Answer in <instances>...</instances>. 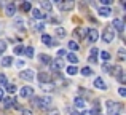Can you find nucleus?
<instances>
[{"label":"nucleus","instance_id":"nucleus-27","mask_svg":"<svg viewBox=\"0 0 126 115\" xmlns=\"http://www.w3.org/2000/svg\"><path fill=\"white\" fill-rule=\"evenodd\" d=\"M16 90H18V88H16V85H15V83H6V91H8L10 94H15V93H16Z\"/></svg>","mask_w":126,"mask_h":115},{"label":"nucleus","instance_id":"nucleus-38","mask_svg":"<svg viewBox=\"0 0 126 115\" xmlns=\"http://www.w3.org/2000/svg\"><path fill=\"white\" fill-rule=\"evenodd\" d=\"M42 88L45 91H49V90H53L54 88V85H51V83H45V85H42Z\"/></svg>","mask_w":126,"mask_h":115},{"label":"nucleus","instance_id":"nucleus-48","mask_svg":"<svg viewBox=\"0 0 126 115\" xmlns=\"http://www.w3.org/2000/svg\"><path fill=\"white\" fill-rule=\"evenodd\" d=\"M48 115H61V114H59V110H53V112H49Z\"/></svg>","mask_w":126,"mask_h":115},{"label":"nucleus","instance_id":"nucleus-4","mask_svg":"<svg viewBox=\"0 0 126 115\" xmlns=\"http://www.w3.org/2000/svg\"><path fill=\"white\" fill-rule=\"evenodd\" d=\"M102 40L105 42V43H112V42L115 40V31L112 27H105L104 32H102Z\"/></svg>","mask_w":126,"mask_h":115},{"label":"nucleus","instance_id":"nucleus-19","mask_svg":"<svg viewBox=\"0 0 126 115\" xmlns=\"http://www.w3.org/2000/svg\"><path fill=\"white\" fill-rule=\"evenodd\" d=\"M13 62H15V59H13L11 56H3L2 61H0V64H2L3 67H11Z\"/></svg>","mask_w":126,"mask_h":115},{"label":"nucleus","instance_id":"nucleus-13","mask_svg":"<svg viewBox=\"0 0 126 115\" xmlns=\"http://www.w3.org/2000/svg\"><path fill=\"white\" fill-rule=\"evenodd\" d=\"M94 88H97V90H102V91H105L107 90V83L104 82V78H101V77H97V78H94Z\"/></svg>","mask_w":126,"mask_h":115},{"label":"nucleus","instance_id":"nucleus-36","mask_svg":"<svg viewBox=\"0 0 126 115\" xmlns=\"http://www.w3.org/2000/svg\"><path fill=\"white\" fill-rule=\"evenodd\" d=\"M3 51H6V42L0 40V54H3Z\"/></svg>","mask_w":126,"mask_h":115},{"label":"nucleus","instance_id":"nucleus-42","mask_svg":"<svg viewBox=\"0 0 126 115\" xmlns=\"http://www.w3.org/2000/svg\"><path fill=\"white\" fill-rule=\"evenodd\" d=\"M58 56H59V58H64V56H67V51H65V50H62V48H61V50L58 51Z\"/></svg>","mask_w":126,"mask_h":115},{"label":"nucleus","instance_id":"nucleus-11","mask_svg":"<svg viewBox=\"0 0 126 115\" xmlns=\"http://www.w3.org/2000/svg\"><path fill=\"white\" fill-rule=\"evenodd\" d=\"M16 10H18L16 3H6V5H5V15L6 16H15Z\"/></svg>","mask_w":126,"mask_h":115},{"label":"nucleus","instance_id":"nucleus-9","mask_svg":"<svg viewBox=\"0 0 126 115\" xmlns=\"http://www.w3.org/2000/svg\"><path fill=\"white\" fill-rule=\"evenodd\" d=\"M42 43L46 45V47H56V45H58V42H56L54 38L51 37V35L43 34V35H42Z\"/></svg>","mask_w":126,"mask_h":115},{"label":"nucleus","instance_id":"nucleus-30","mask_svg":"<svg viewBox=\"0 0 126 115\" xmlns=\"http://www.w3.org/2000/svg\"><path fill=\"white\" fill-rule=\"evenodd\" d=\"M99 56H101V59H104L105 62H107L109 59L112 58V56H110V53H109V51H99Z\"/></svg>","mask_w":126,"mask_h":115},{"label":"nucleus","instance_id":"nucleus-20","mask_svg":"<svg viewBox=\"0 0 126 115\" xmlns=\"http://www.w3.org/2000/svg\"><path fill=\"white\" fill-rule=\"evenodd\" d=\"M37 58H38V61H40L42 64H45V66H49V64H51V61H53V59L49 58L48 54H43V53H42V54H38Z\"/></svg>","mask_w":126,"mask_h":115},{"label":"nucleus","instance_id":"nucleus-3","mask_svg":"<svg viewBox=\"0 0 126 115\" xmlns=\"http://www.w3.org/2000/svg\"><path fill=\"white\" fill-rule=\"evenodd\" d=\"M85 40H88L89 43H96V42L99 40V31L97 29H86Z\"/></svg>","mask_w":126,"mask_h":115},{"label":"nucleus","instance_id":"nucleus-45","mask_svg":"<svg viewBox=\"0 0 126 115\" xmlns=\"http://www.w3.org/2000/svg\"><path fill=\"white\" fill-rule=\"evenodd\" d=\"M102 67H104V70L105 72H112V69H110V66L107 64V62H105V64H102Z\"/></svg>","mask_w":126,"mask_h":115},{"label":"nucleus","instance_id":"nucleus-1","mask_svg":"<svg viewBox=\"0 0 126 115\" xmlns=\"http://www.w3.org/2000/svg\"><path fill=\"white\" fill-rule=\"evenodd\" d=\"M51 98L49 96H37V98H32V104L34 106H37L38 109H42V110H46V109H49V106H51Z\"/></svg>","mask_w":126,"mask_h":115},{"label":"nucleus","instance_id":"nucleus-12","mask_svg":"<svg viewBox=\"0 0 126 115\" xmlns=\"http://www.w3.org/2000/svg\"><path fill=\"white\" fill-rule=\"evenodd\" d=\"M74 37L77 38V40H85V37H86V29L85 27H77L74 31Z\"/></svg>","mask_w":126,"mask_h":115},{"label":"nucleus","instance_id":"nucleus-8","mask_svg":"<svg viewBox=\"0 0 126 115\" xmlns=\"http://www.w3.org/2000/svg\"><path fill=\"white\" fill-rule=\"evenodd\" d=\"M19 77H21L22 80H26V82H32L35 78V72L32 70V69H26V70H22L21 74H19Z\"/></svg>","mask_w":126,"mask_h":115},{"label":"nucleus","instance_id":"nucleus-33","mask_svg":"<svg viewBox=\"0 0 126 115\" xmlns=\"http://www.w3.org/2000/svg\"><path fill=\"white\" fill-rule=\"evenodd\" d=\"M81 75H85V77H88V75H93V69L86 66V67L81 69Z\"/></svg>","mask_w":126,"mask_h":115},{"label":"nucleus","instance_id":"nucleus-24","mask_svg":"<svg viewBox=\"0 0 126 115\" xmlns=\"http://www.w3.org/2000/svg\"><path fill=\"white\" fill-rule=\"evenodd\" d=\"M67 59H69L70 64H77V62H78V56L75 53H67Z\"/></svg>","mask_w":126,"mask_h":115},{"label":"nucleus","instance_id":"nucleus-23","mask_svg":"<svg viewBox=\"0 0 126 115\" xmlns=\"http://www.w3.org/2000/svg\"><path fill=\"white\" fill-rule=\"evenodd\" d=\"M3 102H5V109L16 106V99H13V98H6V99H3Z\"/></svg>","mask_w":126,"mask_h":115},{"label":"nucleus","instance_id":"nucleus-21","mask_svg":"<svg viewBox=\"0 0 126 115\" xmlns=\"http://www.w3.org/2000/svg\"><path fill=\"white\" fill-rule=\"evenodd\" d=\"M49 67H51V70L58 72L59 69H62V61H61V59H56V61H51V64H49Z\"/></svg>","mask_w":126,"mask_h":115},{"label":"nucleus","instance_id":"nucleus-35","mask_svg":"<svg viewBox=\"0 0 126 115\" xmlns=\"http://www.w3.org/2000/svg\"><path fill=\"white\" fill-rule=\"evenodd\" d=\"M21 24H24V19H22V18L15 19V27H16V29H19V27H21Z\"/></svg>","mask_w":126,"mask_h":115},{"label":"nucleus","instance_id":"nucleus-46","mask_svg":"<svg viewBox=\"0 0 126 115\" xmlns=\"http://www.w3.org/2000/svg\"><path fill=\"white\" fill-rule=\"evenodd\" d=\"M88 61L91 62V64H96V62H97V58H94V56H89V58H88Z\"/></svg>","mask_w":126,"mask_h":115},{"label":"nucleus","instance_id":"nucleus-39","mask_svg":"<svg viewBox=\"0 0 126 115\" xmlns=\"http://www.w3.org/2000/svg\"><path fill=\"white\" fill-rule=\"evenodd\" d=\"M118 94H120L121 98H125L126 96V88L125 86H120V88H118Z\"/></svg>","mask_w":126,"mask_h":115},{"label":"nucleus","instance_id":"nucleus-47","mask_svg":"<svg viewBox=\"0 0 126 115\" xmlns=\"http://www.w3.org/2000/svg\"><path fill=\"white\" fill-rule=\"evenodd\" d=\"M3 99H5V90L0 88V101H3Z\"/></svg>","mask_w":126,"mask_h":115},{"label":"nucleus","instance_id":"nucleus-40","mask_svg":"<svg viewBox=\"0 0 126 115\" xmlns=\"http://www.w3.org/2000/svg\"><path fill=\"white\" fill-rule=\"evenodd\" d=\"M24 64H26V62H24V59H18V61H16V67H19V69H22V67H24Z\"/></svg>","mask_w":126,"mask_h":115},{"label":"nucleus","instance_id":"nucleus-16","mask_svg":"<svg viewBox=\"0 0 126 115\" xmlns=\"http://www.w3.org/2000/svg\"><path fill=\"white\" fill-rule=\"evenodd\" d=\"M40 6H42V11L43 13H51L53 11V3L51 2H46V0H42L40 2Z\"/></svg>","mask_w":126,"mask_h":115},{"label":"nucleus","instance_id":"nucleus-26","mask_svg":"<svg viewBox=\"0 0 126 115\" xmlns=\"http://www.w3.org/2000/svg\"><path fill=\"white\" fill-rule=\"evenodd\" d=\"M78 48H80V45H78L75 40L69 42V50H70V51H78Z\"/></svg>","mask_w":126,"mask_h":115},{"label":"nucleus","instance_id":"nucleus-14","mask_svg":"<svg viewBox=\"0 0 126 115\" xmlns=\"http://www.w3.org/2000/svg\"><path fill=\"white\" fill-rule=\"evenodd\" d=\"M31 11H32V18L34 19H45L46 16H48L46 13H43L40 8H32Z\"/></svg>","mask_w":126,"mask_h":115},{"label":"nucleus","instance_id":"nucleus-10","mask_svg":"<svg viewBox=\"0 0 126 115\" xmlns=\"http://www.w3.org/2000/svg\"><path fill=\"white\" fill-rule=\"evenodd\" d=\"M112 26H113V31H118V32H123L125 31V22H123V19H120V18H115L113 19V22H112Z\"/></svg>","mask_w":126,"mask_h":115},{"label":"nucleus","instance_id":"nucleus-17","mask_svg":"<svg viewBox=\"0 0 126 115\" xmlns=\"http://www.w3.org/2000/svg\"><path fill=\"white\" fill-rule=\"evenodd\" d=\"M74 106L77 107V109H86V101L83 99V98L77 96V98L74 99Z\"/></svg>","mask_w":126,"mask_h":115},{"label":"nucleus","instance_id":"nucleus-15","mask_svg":"<svg viewBox=\"0 0 126 115\" xmlns=\"http://www.w3.org/2000/svg\"><path fill=\"white\" fill-rule=\"evenodd\" d=\"M37 80L40 82L42 85H45V83H49V82H51V77H49V74H46V72H40V74L37 75Z\"/></svg>","mask_w":126,"mask_h":115},{"label":"nucleus","instance_id":"nucleus-18","mask_svg":"<svg viewBox=\"0 0 126 115\" xmlns=\"http://www.w3.org/2000/svg\"><path fill=\"white\" fill-rule=\"evenodd\" d=\"M97 13H99V16H102V18H109L112 11H110V8H109V6H99Z\"/></svg>","mask_w":126,"mask_h":115},{"label":"nucleus","instance_id":"nucleus-44","mask_svg":"<svg viewBox=\"0 0 126 115\" xmlns=\"http://www.w3.org/2000/svg\"><path fill=\"white\" fill-rule=\"evenodd\" d=\"M112 3V0H101V5L102 6H109Z\"/></svg>","mask_w":126,"mask_h":115},{"label":"nucleus","instance_id":"nucleus-28","mask_svg":"<svg viewBox=\"0 0 126 115\" xmlns=\"http://www.w3.org/2000/svg\"><path fill=\"white\" fill-rule=\"evenodd\" d=\"M45 27H46L45 22H37V24L34 26V31H37V32H43V31H45Z\"/></svg>","mask_w":126,"mask_h":115},{"label":"nucleus","instance_id":"nucleus-37","mask_svg":"<svg viewBox=\"0 0 126 115\" xmlns=\"http://www.w3.org/2000/svg\"><path fill=\"white\" fill-rule=\"evenodd\" d=\"M97 54H99V50H97V48H91V50H89V56L97 58Z\"/></svg>","mask_w":126,"mask_h":115},{"label":"nucleus","instance_id":"nucleus-22","mask_svg":"<svg viewBox=\"0 0 126 115\" xmlns=\"http://www.w3.org/2000/svg\"><path fill=\"white\" fill-rule=\"evenodd\" d=\"M54 34H56V37H59V38H62V37H65L67 35V31H65L64 27H56V31H54Z\"/></svg>","mask_w":126,"mask_h":115},{"label":"nucleus","instance_id":"nucleus-32","mask_svg":"<svg viewBox=\"0 0 126 115\" xmlns=\"http://www.w3.org/2000/svg\"><path fill=\"white\" fill-rule=\"evenodd\" d=\"M24 48H26L24 45H16L13 51H15V54H22V53H24Z\"/></svg>","mask_w":126,"mask_h":115},{"label":"nucleus","instance_id":"nucleus-7","mask_svg":"<svg viewBox=\"0 0 126 115\" xmlns=\"http://www.w3.org/2000/svg\"><path fill=\"white\" fill-rule=\"evenodd\" d=\"M19 96L22 99H27V98H34V88L32 86H22L19 90Z\"/></svg>","mask_w":126,"mask_h":115},{"label":"nucleus","instance_id":"nucleus-41","mask_svg":"<svg viewBox=\"0 0 126 115\" xmlns=\"http://www.w3.org/2000/svg\"><path fill=\"white\" fill-rule=\"evenodd\" d=\"M0 83H2V85H6V83H8V80H6V75H5V74H0Z\"/></svg>","mask_w":126,"mask_h":115},{"label":"nucleus","instance_id":"nucleus-43","mask_svg":"<svg viewBox=\"0 0 126 115\" xmlns=\"http://www.w3.org/2000/svg\"><path fill=\"white\" fill-rule=\"evenodd\" d=\"M21 115H34V114H32V110H29V109H22Z\"/></svg>","mask_w":126,"mask_h":115},{"label":"nucleus","instance_id":"nucleus-25","mask_svg":"<svg viewBox=\"0 0 126 115\" xmlns=\"http://www.w3.org/2000/svg\"><path fill=\"white\" fill-rule=\"evenodd\" d=\"M67 74L70 75V77L77 75L78 74V67H77V66H69V67H67Z\"/></svg>","mask_w":126,"mask_h":115},{"label":"nucleus","instance_id":"nucleus-34","mask_svg":"<svg viewBox=\"0 0 126 115\" xmlns=\"http://www.w3.org/2000/svg\"><path fill=\"white\" fill-rule=\"evenodd\" d=\"M118 61L120 62L125 61V48H120V50H118Z\"/></svg>","mask_w":126,"mask_h":115},{"label":"nucleus","instance_id":"nucleus-6","mask_svg":"<svg viewBox=\"0 0 126 115\" xmlns=\"http://www.w3.org/2000/svg\"><path fill=\"white\" fill-rule=\"evenodd\" d=\"M112 75H113L120 83L125 82V74H123V67H121V66H115V67L112 69Z\"/></svg>","mask_w":126,"mask_h":115},{"label":"nucleus","instance_id":"nucleus-5","mask_svg":"<svg viewBox=\"0 0 126 115\" xmlns=\"http://www.w3.org/2000/svg\"><path fill=\"white\" fill-rule=\"evenodd\" d=\"M105 106H107L109 115H118V110H120V104L118 102H115V101H107Z\"/></svg>","mask_w":126,"mask_h":115},{"label":"nucleus","instance_id":"nucleus-2","mask_svg":"<svg viewBox=\"0 0 126 115\" xmlns=\"http://www.w3.org/2000/svg\"><path fill=\"white\" fill-rule=\"evenodd\" d=\"M56 6L59 8V11H70V10L75 8V2L74 0H67V2L58 0V2H56Z\"/></svg>","mask_w":126,"mask_h":115},{"label":"nucleus","instance_id":"nucleus-29","mask_svg":"<svg viewBox=\"0 0 126 115\" xmlns=\"http://www.w3.org/2000/svg\"><path fill=\"white\" fill-rule=\"evenodd\" d=\"M21 10H22V11H31V10H32L31 2H22L21 3Z\"/></svg>","mask_w":126,"mask_h":115},{"label":"nucleus","instance_id":"nucleus-31","mask_svg":"<svg viewBox=\"0 0 126 115\" xmlns=\"http://www.w3.org/2000/svg\"><path fill=\"white\" fill-rule=\"evenodd\" d=\"M24 53H26V56H27V58H34V48H32V47H26L24 48Z\"/></svg>","mask_w":126,"mask_h":115}]
</instances>
